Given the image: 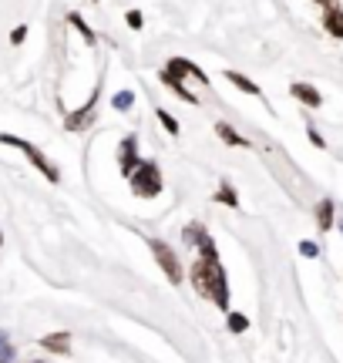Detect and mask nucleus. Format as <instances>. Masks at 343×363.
Wrapping results in <instances>:
<instances>
[{
    "mask_svg": "<svg viewBox=\"0 0 343 363\" xmlns=\"http://www.w3.org/2000/svg\"><path fill=\"white\" fill-rule=\"evenodd\" d=\"M11 357H13L11 337H7V333H0V363H11Z\"/></svg>",
    "mask_w": 343,
    "mask_h": 363,
    "instance_id": "20",
    "label": "nucleus"
},
{
    "mask_svg": "<svg viewBox=\"0 0 343 363\" xmlns=\"http://www.w3.org/2000/svg\"><path fill=\"white\" fill-rule=\"evenodd\" d=\"M192 286L198 289V296L212 299L219 310H229V283L219 259H198L192 266Z\"/></svg>",
    "mask_w": 343,
    "mask_h": 363,
    "instance_id": "1",
    "label": "nucleus"
},
{
    "mask_svg": "<svg viewBox=\"0 0 343 363\" xmlns=\"http://www.w3.org/2000/svg\"><path fill=\"white\" fill-rule=\"evenodd\" d=\"M155 115H159V121H162V128L169 131V135H179V121H175V118H172V115H169V111H162V108H159V111H155Z\"/></svg>",
    "mask_w": 343,
    "mask_h": 363,
    "instance_id": "18",
    "label": "nucleus"
},
{
    "mask_svg": "<svg viewBox=\"0 0 343 363\" xmlns=\"http://www.w3.org/2000/svg\"><path fill=\"white\" fill-rule=\"evenodd\" d=\"M0 142H4V145H11V148H21V152H24V155L30 158V162H34V169H38L47 182H57V179H61V175H57V169H54L51 162H47V158L40 155V152H38V148H34L30 142H24V138H17V135H0Z\"/></svg>",
    "mask_w": 343,
    "mask_h": 363,
    "instance_id": "4",
    "label": "nucleus"
},
{
    "mask_svg": "<svg viewBox=\"0 0 343 363\" xmlns=\"http://www.w3.org/2000/svg\"><path fill=\"white\" fill-rule=\"evenodd\" d=\"M229 330H232V333H242V330H249V320H246L242 313H229Z\"/></svg>",
    "mask_w": 343,
    "mask_h": 363,
    "instance_id": "17",
    "label": "nucleus"
},
{
    "mask_svg": "<svg viewBox=\"0 0 343 363\" xmlns=\"http://www.w3.org/2000/svg\"><path fill=\"white\" fill-rule=\"evenodd\" d=\"M290 94L296 98V101H303L306 108H320V104H323V98H320V91H317V88H310V84H293Z\"/></svg>",
    "mask_w": 343,
    "mask_h": 363,
    "instance_id": "9",
    "label": "nucleus"
},
{
    "mask_svg": "<svg viewBox=\"0 0 343 363\" xmlns=\"http://www.w3.org/2000/svg\"><path fill=\"white\" fill-rule=\"evenodd\" d=\"M67 21H71V24H74V27H78V30H81V38H84V40H88V44H94V34H91V27H88V24H84V21H81V17H78V13H71V17H67Z\"/></svg>",
    "mask_w": 343,
    "mask_h": 363,
    "instance_id": "19",
    "label": "nucleus"
},
{
    "mask_svg": "<svg viewBox=\"0 0 343 363\" xmlns=\"http://www.w3.org/2000/svg\"><path fill=\"white\" fill-rule=\"evenodd\" d=\"M323 27H327V34H333V38H343V11L340 7L323 11Z\"/></svg>",
    "mask_w": 343,
    "mask_h": 363,
    "instance_id": "11",
    "label": "nucleus"
},
{
    "mask_svg": "<svg viewBox=\"0 0 343 363\" xmlns=\"http://www.w3.org/2000/svg\"><path fill=\"white\" fill-rule=\"evenodd\" d=\"M34 363H44V360H34Z\"/></svg>",
    "mask_w": 343,
    "mask_h": 363,
    "instance_id": "25",
    "label": "nucleus"
},
{
    "mask_svg": "<svg viewBox=\"0 0 343 363\" xmlns=\"http://www.w3.org/2000/svg\"><path fill=\"white\" fill-rule=\"evenodd\" d=\"M215 135H219V138H223L225 145H242V148H246V138H242V135H239L236 128H229V125H225V121H219V125H215Z\"/></svg>",
    "mask_w": 343,
    "mask_h": 363,
    "instance_id": "13",
    "label": "nucleus"
},
{
    "mask_svg": "<svg viewBox=\"0 0 343 363\" xmlns=\"http://www.w3.org/2000/svg\"><path fill=\"white\" fill-rule=\"evenodd\" d=\"M152 252H155V259H159V266L165 269V276H169V283H182V266H179V256L172 252L165 242H159V239H152Z\"/></svg>",
    "mask_w": 343,
    "mask_h": 363,
    "instance_id": "5",
    "label": "nucleus"
},
{
    "mask_svg": "<svg viewBox=\"0 0 343 363\" xmlns=\"http://www.w3.org/2000/svg\"><path fill=\"white\" fill-rule=\"evenodd\" d=\"M225 81H229V84H236L239 91H246V94H252V98H259V94H263V91L256 88V84H252V81L246 78V74H239V71H225Z\"/></svg>",
    "mask_w": 343,
    "mask_h": 363,
    "instance_id": "12",
    "label": "nucleus"
},
{
    "mask_svg": "<svg viewBox=\"0 0 343 363\" xmlns=\"http://www.w3.org/2000/svg\"><path fill=\"white\" fill-rule=\"evenodd\" d=\"M125 21H128V27H135V30H138V27H142V13H138V11H128V17H125Z\"/></svg>",
    "mask_w": 343,
    "mask_h": 363,
    "instance_id": "22",
    "label": "nucleus"
},
{
    "mask_svg": "<svg viewBox=\"0 0 343 363\" xmlns=\"http://www.w3.org/2000/svg\"><path fill=\"white\" fill-rule=\"evenodd\" d=\"M94 101H98V98H94V94H91V101H88V104H84V108H81V111H74V115H71V118H67V121H64L67 128H71V131H81V128H84V125L91 121Z\"/></svg>",
    "mask_w": 343,
    "mask_h": 363,
    "instance_id": "10",
    "label": "nucleus"
},
{
    "mask_svg": "<svg viewBox=\"0 0 343 363\" xmlns=\"http://www.w3.org/2000/svg\"><path fill=\"white\" fill-rule=\"evenodd\" d=\"M317 225H320V229H330V225H333V202H330V199H323V202H320Z\"/></svg>",
    "mask_w": 343,
    "mask_h": 363,
    "instance_id": "14",
    "label": "nucleus"
},
{
    "mask_svg": "<svg viewBox=\"0 0 343 363\" xmlns=\"http://www.w3.org/2000/svg\"><path fill=\"white\" fill-rule=\"evenodd\" d=\"M300 252H303L306 259H317V256H320L317 242H310V239H303V242H300Z\"/></svg>",
    "mask_w": 343,
    "mask_h": 363,
    "instance_id": "21",
    "label": "nucleus"
},
{
    "mask_svg": "<svg viewBox=\"0 0 343 363\" xmlns=\"http://www.w3.org/2000/svg\"><path fill=\"white\" fill-rule=\"evenodd\" d=\"M310 142L317 145V148H323V145H327V142H323V135H320L317 128H310Z\"/></svg>",
    "mask_w": 343,
    "mask_h": 363,
    "instance_id": "23",
    "label": "nucleus"
},
{
    "mask_svg": "<svg viewBox=\"0 0 343 363\" xmlns=\"http://www.w3.org/2000/svg\"><path fill=\"white\" fill-rule=\"evenodd\" d=\"M118 162H121V175L128 179L135 172V165H138V145H135V138H125V142H121Z\"/></svg>",
    "mask_w": 343,
    "mask_h": 363,
    "instance_id": "7",
    "label": "nucleus"
},
{
    "mask_svg": "<svg viewBox=\"0 0 343 363\" xmlns=\"http://www.w3.org/2000/svg\"><path fill=\"white\" fill-rule=\"evenodd\" d=\"M185 242H196L198 252H202V259H219L215 242H212V235L206 233V225H202V222H192V225L185 229Z\"/></svg>",
    "mask_w": 343,
    "mask_h": 363,
    "instance_id": "6",
    "label": "nucleus"
},
{
    "mask_svg": "<svg viewBox=\"0 0 343 363\" xmlns=\"http://www.w3.org/2000/svg\"><path fill=\"white\" fill-rule=\"evenodd\" d=\"M40 347L44 350H51V353H61V357H67V350H71V333H51V337H44L40 340Z\"/></svg>",
    "mask_w": 343,
    "mask_h": 363,
    "instance_id": "8",
    "label": "nucleus"
},
{
    "mask_svg": "<svg viewBox=\"0 0 343 363\" xmlns=\"http://www.w3.org/2000/svg\"><path fill=\"white\" fill-rule=\"evenodd\" d=\"M215 202H223V206H229V208H239V199H236V192H232V185H229V182H223V185H219Z\"/></svg>",
    "mask_w": 343,
    "mask_h": 363,
    "instance_id": "15",
    "label": "nucleus"
},
{
    "mask_svg": "<svg viewBox=\"0 0 343 363\" xmlns=\"http://www.w3.org/2000/svg\"><path fill=\"white\" fill-rule=\"evenodd\" d=\"M0 242H4V235H0Z\"/></svg>",
    "mask_w": 343,
    "mask_h": 363,
    "instance_id": "26",
    "label": "nucleus"
},
{
    "mask_svg": "<svg viewBox=\"0 0 343 363\" xmlns=\"http://www.w3.org/2000/svg\"><path fill=\"white\" fill-rule=\"evenodd\" d=\"M185 74H196V78L202 81V84H206V71H198V67L192 65V61H185V57H172V61L165 65V71H162L159 78L165 81V84H169V88L175 91L179 98H182V101L196 104V94H192V91H185V84H182Z\"/></svg>",
    "mask_w": 343,
    "mask_h": 363,
    "instance_id": "2",
    "label": "nucleus"
},
{
    "mask_svg": "<svg viewBox=\"0 0 343 363\" xmlns=\"http://www.w3.org/2000/svg\"><path fill=\"white\" fill-rule=\"evenodd\" d=\"M27 38V27H17V30H13V34H11V40H13V44H21V40H24Z\"/></svg>",
    "mask_w": 343,
    "mask_h": 363,
    "instance_id": "24",
    "label": "nucleus"
},
{
    "mask_svg": "<svg viewBox=\"0 0 343 363\" xmlns=\"http://www.w3.org/2000/svg\"><path fill=\"white\" fill-rule=\"evenodd\" d=\"M111 104H115V111H128V108L135 104V94L132 91H118V94L111 98Z\"/></svg>",
    "mask_w": 343,
    "mask_h": 363,
    "instance_id": "16",
    "label": "nucleus"
},
{
    "mask_svg": "<svg viewBox=\"0 0 343 363\" xmlns=\"http://www.w3.org/2000/svg\"><path fill=\"white\" fill-rule=\"evenodd\" d=\"M128 182H132L135 195H142V199H152V195L162 192V172L155 162H138L135 172L128 175Z\"/></svg>",
    "mask_w": 343,
    "mask_h": 363,
    "instance_id": "3",
    "label": "nucleus"
}]
</instances>
